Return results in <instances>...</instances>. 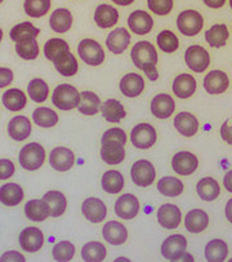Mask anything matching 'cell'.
Listing matches in <instances>:
<instances>
[{"label": "cell", "instance_id": "1", "mask_svg": "<svg viewBox=\"0 0 232 262\" xmlns=\"http://www.w3.org/2000/svg\"><path fill=\"white\" fill-rule=\"evenodd\" d=\"M130 57H132V61L135 68L145 71L150 80L155 81L159 78V73L156 70L157 52L150 41L135 43L132 52H130Z\"/></svg>", "mask_w": 232, "mask_h": 262}, {"label": "cell", "instance_id": "2", "mask_svg": "<svg viewBox=\"0 0 232 262\" xmlns=\"http://www.w3.org/2000/svg\"><path fill=\"white\" fill-rule=\"evenodd\" d=\"M52 102L57 108L62 111H70L78 107L80 102V93L71 84H61L56 86L52 95Z\"/></svg>", "mask_w": 232, "mask_h": 262}, {"label": "cell", "instance_id": "3", "mask_svg": "<svg viewBox=\"0 0 232 262\" xmlns=\"http://www.w3.org/2000/svg\"><path fill=\"white\" fill-rule=\"evenodd\" d=\"M19 164L26 170H36L44 164L45 150L38 142H31L25 145L19 151Z\"/></svg>", "mask_w": 232, "mask_h": 262}, {"label": "cell", "instance_id": "4", "mask_svg": "<svg viewBox=\"0 0 232 262\" xmlns=\"http://www.w3.org/2000/svg\"><path fill=\"white\" fill-rule=\"evenodd\" d=\"M78 53L81 60L89 66H100L105 61V52L101 44L93 39H83L79 43Z\"/></svg>", "mask_w": 232, "mask_h": 262}, {"label": "cell", "instance_id": "5", "mask_svg": "<svg viewBox=\"0 0 232 262\" xmlns=\"http://www.w3.org/2000/svg\"><path fill=\"white\" fill-rule=\"evenodd\" d=\"M204 26V19L199 12L194 9L182 12L177 18V27L181 34L186 36H195L201 31Z\"/></svg>", "mask_w": 232, "mask_h": 262}, {"label": "cell", "instance_id": "6", "mask_svg": "<svg viewBox=\"0 0 232 262\" xmlns=\"http://www.w3.org/2000/svg\"><path fill=\"white\" fill-rule=\"evenodd\" d=\"M156 137L155 128L147 123L137 124L130 132V141H132L133 146L141 150H146L154 146L156 142Z\"/></svg>", "mask_w": 232, "mask_h": 262}, {"label": "cell", "instance_id": "7", "mask_svg": "<svg viewBox=\"0 0 232 262\" xmlns=\"http://www.w3.org/2000/svg\"><path fill=\"white\" fill-rule=\"evenodd\" d=\"M130 177L133 182L140 187H147L152 185L156 177V170L149 160H138L133 164L132 170H130Z\"/></svg>", "mask_w": 232, "mask_h": 262}, {"label": "cell", "instance_id": "8", "mask_svg": "<svg viewBox=\"0 0 232 262\" xmlns=\"http://www.w3.org/2000/svg\"><path fill=\"white\" fill-rule=\"evenodd\" d=\"M184 61L192 71L200 74L208 69L211 63V57L206 49L202 48L201 46H191L186 49Z\"/></svg>", "mask_w": 232, "mask_h": 262}, {"label": "cell", "instance_id": "9", "mask_svg": "<svg viewBox=\"0 0 232 262\" xmlns=\"http://www.w3.org/2000/svg\"><path fill=\"white\" fill-rule=\"evenodd\" d=\"M187 249V241L181 234L170 235L161 244V254L168 261H179Z\"/></svg>", "mask_w": 232, "mask_h": 262}, {"label": "cell", "instance_id": "10", "mask_svg": "<svg viewBox=\"0 0 232 262\" xmlns=\"http://www.w3.org/2000/svg\"><path fill=\"white\" fill-rule=\"evenodd\" d=\"M18 242L21 249L30 252V253H35L43 247L44 234L38 227H26L19 234Z\"/></svg>", "mask_w": 232, "mask_h": 262}, {"label": "cell", "instance_id": "11", "mask_svg": "<svg viewBox=\"0 0 232 262\" xmlns=\"http://www.w3.org/2000/svg\"><path fill=\"white\" fill-rule=\"evenodd\" d=\"M49 163L53 169L58 170V172H67L74 167L75 155L67 147H54L49 155Z\"/></svg>", "mask_w": 232, "mask_h": 262}, {"label": "cell", "instance_id": "12", "mask_svg": "<svg viewBox=\"0 0 232 262\" xmlns=\"http://www.w3.org/2000/svg\"><path fill=\"white\" fill-rule=\"evenodd\" d=\"M81 212L88 221L93 224H100L106 219L107 208L106 204L97 198H86L81 206Z\"/></svg>", "mask_w": 232, "mask_h": 262}, {"label": "cell", "instance_id": "13", "mask_svg": "<svg viewBox=\"0 0 232 262\" xmlns=\"http://www.w3.org/2000/svg\"><path fill=\"white\" fill-rule=\"evenodd\" d=\"M172 167L179 176H190L199 167V160L192 152L179 151L173 157Z\"/></svg>", "mask_w": 232, "mask_h": 262}, {"label": "cell", "instance_id": "14", "mask_svg": "<svg viewBox=\"0 0 232 262\" xmlns=\"http://www.w3.org/2000/svg\"><path fill=\"white\" fill-rule=\"evenodd\" d=\"M140 212V202L133 194H124L116 200L115 213L123 220H132Z\"/></svg>", "mask_w": 232, "mask_h": 262}, {"label": "cell", "instance_id": "15", "mask_svg": "<svg viewBox=\"0 0 232 262\" xmlns=\"http://www.w3.org/2000/svg\"><path fill=\"white\" fill-rule=\"evenodd\" d=\"M124 143L118 141H102L101 147V158L105 163L110 165L120 164L125 158Z\"/></svg>", "mask_w": 232, "mask_h": 262}, {"label": "cell", "instance_id": "16", "mask_svg": "<svg viewBox=\"0 0 232 262\" xmlns=\"http://www.w3.org/2000/svg\"><path fill=\"white\" fill-rule=\"evenodd\" d=\"M229 85V79L222 70H213L204 78V88L209 95H222Z\"/></svg>", "mask_w": 232, "mask_h": 262}, {"label": "cell", "instance_id": "17", "mask_svg": "<svg viewBox=\"0 0 232 262\" xmlns=\"http://www.w3.org/2000/svg\"><path fill=\"white\" fill-rule=\"evenodd\" d=\"M33 132L30 119L25 115H17L11 119L8 124V135L14 141H25L30 137Z\"/></svg>", "mask_w": 232, "mask_h": 262}, {"label": "cell", "instance_id": "18", "mask_svg": "<svg viewBox=\"0 0 232 262\" xmlns=\"http://www.w3.org/2000/svg\"><path fill=\"white\" fill-rule=\"evenodd\" d=\"M181 211L174 204H164L157 211V221L160 226L167 230L177 229L181 224Z\"/></svg>", "mask_w": 232, "mask_h": 262}, {"label": "cell", "instance_id": "19", "mask_svg": "<svg viewBox=\"0 0 232 262\" xmlns=\"http://www.w3.org/2000/svg\"><path fill=\"white\" fill-rule=\"evenodd\" d=\"M176 108L174 100L167 93L156 95L151 101V113L157 119H168Z\"/></svg>", "mask_w": 232, "mask_h": 262}, {"label": "cell", "instance_id": "20", "mask_svg": "<svg viewBox=\"0 0 232 262\" xmlns=\"http://www.w3.org/2000/svg\"><path fill=\"white\" fill-rule=\"evenodd\" d=\"M102 235L107 243L112 246H122L127 242L128 231L127 227L118 221H110L103 226Z\"/></svg>", "mask_w": 232, "mask_h": 262}, {"label": "cell", "instance_id": "21", "mask_svg": "<svg viewBox=\"0 0 232 262\" xmlns=\"http://www.w3.org/2000/svg\"><path fill=\"white\" fill-rule=\"evenodd\" d=\"M130 44V34L125 30L124 27H118L108 34L106 39V46L113 54L124 53L125 49Z\"/></svg>", "mask_w": 232, "mask_h": 262}, {"label": "cell", "instance_id": "22", "mask_svg": "<svg viewBox=\"0 0 232 262\" xmlns=\"http://www.w3.org/2000/svg\"><path fill=\"white\" fill-rule=\"evenodd\" d=\"M128 25H129L130 30L137 35H146L152 30L154 19L147 12L135 11L128 18Z\"/></svg>", "mask_w": 232, "mask_h": 262}, {"label": "cell", "instance_id": "23", "mask_svg": "<svg viewBox=\"0 0 232 262\" xmlns=\"http://www.w3.org/2000/svg\"><path fill=\"white\" fill-rule=\"evenodd\" d=\"M143 90H145V80L138 74H125L120 80V91L127 97H138L143 92Z\"/></svg>", "mask_w": 232, "mask_h": 262}, {"label": "cell", "instance_id": "24", "mask_svg": "<svg viewBox=\"0 0 232 262\" xmlns=\"http://www.w3.org/2000/svg\"><path fill=\"white\" fill-rule=\"evenodd\" d=\"M173 92L178 98H190L196 92V80L190 74H181L173 81Z\"/></svg>", "mask_w": 232, "mask_h": 262}, {"label": "cell", "instance_id": "25", "mask_svg": "<svg viewBox=\"0 0 232 262\" xmlns=\"http://www.w3.org/2000/svg\"><path fill=\"white\" fill-rule=\"evenodd\" d=\"M174 127L184 137H192L199 130V122H197L196 116L192 115L191 113L182 111L178 115H176Z\"/></svg>", "mask_w": 232, "mask_h": 262}, {"label": "cell", "instance_id": "26", "mask_svg": "<svg viewBox=\"0 0 232 262\" xmlns=\"http://www.w3.org/2000/svg\"><path fill=\"white\" fill-rule=\"evenodd\" d=\"M49 25L52 30L57 34H65L73 26V14L68 9L58 8L52 13L49 18Z\"/></svg>", "mask_w": 232, "mask_h": 262}, {"label": "cell", "instance_id": "27", "mask_svg": "<svg viewBox=\"0 0 232 262\" xmlns=\"http://www.w3.org/2000/svg\"><path fill=\"white\" fill-rule=\"evenodd\" d=\"M209 225V217L202 209H192L186 214L184 227L191 234H199L204 231Z\"/></svg>", "mask_w": 232, "mask_h": 262}, {"label": "cell", "instance_id": "28", "mask_svg": "<svg viewBox=\"0 0 232 262\" xmlns=\"http://www.w3.org/2000/svg\"><path fill=\"white\" fill-rule=\"evenodd\" d=\"M119 21V12L108 4H101L95 12V22L101 29H110Z\"/></svg>", "mask_w": 232, "mask_h": 262}, {"label": "cell", "instance_id": "29", "mask_svg": "<svg viewBox=\"0 0 232 262\" xmlns=\"http://www.w3.org/2000/svg\"><path fill=\"white\" fill-rule=\"evenodd\" d=\"M24 200V190L18 184H6L0 187V203L6 207H16Z\"/></svg>", "mask_w": 232, "mask_h": 262}, {"label": "cell", "instance_id": "30", "mask_svg": "<svg viewBox=\"0 0 232 262\" xmlns=\"http://www.w3.org/2000/svg\"><path fill=\"white\" fill-rule=\"evenodd\" d=\"M43 200L49 208V216L60 217L65 213L66 207H67V200L66 196L61 191H48L43 196Z\"/></svg>", "mask_w": 232, "mask_h": 262}, {"label": "cell", "instance_id": "31", "mask_svg": "<svg viewBox=\"0 0 232 262\" xmlns=\"http://www.w3.org/2000/svg\"><path fill=\"white\" fill-rule=\"evenodd\" d=\"M101 111H102L103 118L108 123L122 122L125 115H127L124 106L120 103V101L115 100V98H110V100L105 101L103 105H101Z\"/></svg>", "mask_w": 232, "mask_h": 262}, {"label": "cell", "instance_id": "32", "mask_svg": "<svg viewBox=\"0 0 232 262\" xmlns=\"http://www.w3.org/2000/svg\"><path fill=\"white\" fill-rule=\"evenodd\" d=\"M25 214L31 221L43 222L49 217V208L43 199H33L26 203Z\"/></svg>", "mask_w": 232, "mask_h": 262}, {"label": "cell", "instance_id": "33", "mask_svg": "<svg viewBox=\"0 0 232 262\" xmlns=\"http://www.w3.org/2000/svg\"><path fill=\"white\" fill-rule=\"evenodd\" d=\"M70 52V47L66 43L65 40L58 38L49 39L48 41L44 46V54L48 58L49 61H52L53 63H56L57 61L62 58L65 54H67Z\"/></svg>", "mask_w": 232, "mask_h": 262}, {"label": "cell", "instance_id": "34", "mask_svg": "<svg viewBox=\"0 0 232 262\" xmlns=\"http://www.w3.org/2000/svg\"><path fill=\"white\" fill-rule=\"evenodd\" d=\"M2 101H3V105L7 110L12 111V113H17V111H21L26 106L27 97L21 90L12 88V90L4 92Z\"/></svg>", "mask_w": 232, "mask_h": 262}, {"label": "cell", "instance_id": "35", "mask_svg": "<svg viewBox=\"0 0 232 262\" xmlns=\"http://www.w3.org/2000/svg\"><path fill=\"white\" fill-rule=\"evenodd\" d=\"M197 195L205 202H213L219 196L221 192V187H219L218 182L212 177H205V179L200 180L197 182L196 186Z\"/></svg>", "mask_w": 232, "mask_h": 262}, {"label": "cell", "instance_id": "36", "mask_svg": "<svg viewBox=\"0 0 232 262\" xmlns=\"http://www.w3.org/2000/svg\"><path fill=\"white\" fill-rule=\"evenodd\" d=\"M78 108L83 115H96L101 108L100 97L90 91H84L80 93V102H79Z\"/></svg>", "mask_w": 232, "mask_h": 262}, {"label": "cell", "instance_id": "37", "mask_svg": "<svg viewBox=\"0 0 232 262\" xmlns=\"http://www.w3.org/2000/svg\"><path fill=\"white\" fill-rule=\"evenodd\" d=\"M39 34H40V30L31 22H21L12 29L9 36L14 43H18V41L29 40V39H36Z\"/></svg>", "mask_w": 232, "mask_h": 262}, {"label": "cell", "instance_id": "38", "mask_svg": "<svg viewBox=\"0 0 232 262\" xmlns=\"http://www.w3.org/2000/svg\"><path fill=\"white\" fill-rule=\"evenodd\" d=\"M229 33L228 29L224 24L214 25L205 33V40L213 48H221L226 46L227 39H228Z\"/></svg>", "mask_w": 232, "mask_h": 262}, {"label": "cell", "instance_id": "39", "mask_svg": "<svg viewBox=\"0 0 232 262\" xmlns=\"http://www.w3.org/2000/svg\"><path fill=\"white\" fill-rule=\"evenodd\" d=\"M124 187V177L119 170H107L103 173L102 189L108 194H118Z\"/></svg>", "mask_w": 232, "mask_h": 262}, {"label": "cell", "instance_id": "40", "mask_svg": "<svg viewBox=\"0 0 232 262\" xmlns=\"http://www.w3.org/2000/svg\"><path fill=\"white\" fill-rule=\"evenodd\" d=\"M228 247L221 239H213L205 247V258L209 262H222L227 258Z\"/></svg>", "mask_w": 232, "mask_h": 262}, {"label": "cell", "instance_id": "41", "mask_svg": "<svg viewBox=\"0 0 232 262\" xmlns=\"http://www.w3.org/2000/svg\"><path fill=\"white\" fill-rule=\"evenodd\" d=\"M157 190L160 194L168 198H176L182 194L183 191V184L181 180L176 179V177H163L157 184Z\"/></svg>", "mask_w": 232, "mask_h": 262}, {"label": "cell", "instance_id": "42", "mask_svg": "<svg viewBox=\"0 0 232 262\" xmlns=\"http://www.w3.org/2000/svg\"><path fill=\"white\" fill-rule=\"evenodd\" d=\"M33 120L41 128H52L58 123V115L49 107H38L33 113Z\"/></svg>", "mask_w": 232, "mask_h": 262}, {"label": "cell", "instance_id": "43", "mask_svg": "<svg viewBox=\"0 0 232 262\" xmlns=\"http://www.w3.org/2000/svg\"><path fill=\"white\" fill-rule=\"evenodd\" d=\"M27 95L34 102L41 103L48 98L49 86L43 79L35 78L29 83L27 85Z\"/></svg>", "mask_w": 232, "mask_h": 262}, {"label": "cell", "instance_id": "44", "mask_svg": "<svg viewBox=\"0 0 232 262\" xmlns=\"http://www.w3.org/2000/svg\"><path fill=\"white\" fill-rule=\"evenodd\" d=\"M81 257L85 262H102L106 258V248L100 242H89L81 249Z\"/></svg>", "mask_w": 232, "mask_h": 262}, {"label": "cell", "instance_id": "45", "mask_svg": "<svg viewBox=\"0 0 232 262\" xmlns=\"http://www.w3.org/2000/svg\"><path fill=\"white\" fill-rule=\"evenodd\" d=\"M25 12L33 18L45 16L51 9V0H25Z\"/></svg>", "mask_w": 232, "mask_h": 262}, {"label": "cell", "instance_id": "46", "mask_svg": "<svg viewBox=\"0 0 232 262\" xmlns=\"http://www.w3.org/2000/svg\"><path fill=\"white\" fill-rule=\"evenodd\" d=\"M16 52L22 60H35L39 56V44L36 39L18 41V43H16Z\"/></svg>", "mask_w": 232, "mask_h": 262}, {"label": "cell", "instance_id": "47", "mask_svg": "<svg viewBox=\"0 0 232 262\" xmlns=\"http://www.w3.org/2000/svg\"><path fill=\"white\" fill-rule=\"evenodd\" d=\"M56 70L63 76H74L76 73H78V61H76L75 56L73 53L68 52L67 54L60 58L56 63H53Z\"/></svg>", "mask_w": 232, "mask_h": 262}, {"label": "cell", "instance_id": "48", "mask_svg": "<svg viewBox=\"0 0 232 262\" xmlns=\"http://www.w3.org/2000/svg\"><path fill=\"white\" fill-rule=\"evenodd\" d=\"M53 258L57 262H68L75 256V246L67 241L57 243L53 248Z\"/></svg>", "mask_w": 232, "mask_h": 262}, {"label": "cell", "instance_id": "49", "mask_svg": "<svg viewBox=\"0 0 232 262\" xmlns=\"http://www.w3.org/2000/svg\"><path fill=\"white\" fill-rule=\"evenodd\" d=\"M157 46L165 53H173L176 52L179 47L178 38L176 36V34L172 33L170 30H164L157 35Z\"/></svg>", "mask_w": 232, "mask_h": 262}, {"label": "cell", "instance_id": "50", "mask_svg": "<svg viewBox=\"0 0 232 262\" xmlns=\"http://www.w3.org/2000/svg\"><path fill=\"white\" fill-rule=\"evenodd\" d=\"M149 8L159 16H167L172 12L173 0H147Z\"/></svg>", "mask_w": 232, "mask_h": 262}, {"label": "cell", "instance_id": "51", "mask_svg": "<svg viewBox=\"0 0 232 262\" xmlns=\"http://www.w3.org/2000/svg\"><path fill=\"white\" fill-rule=\"evenodd\" d=\"M102 141H118V142L127 143V135L122 128H111V129L106 130L102 136Z\"/></svg>", "mask_w": 232, "mask_h": 262}, {"label": "cell", "instance_id": "52", "mask_svg": "<svg viewBox=\"0 0 232 262\" xmlns=\"http://www.w3.org/2000/svg\"><path fill=\"white\" fill-rule=\"evenodd\" d=\"M13 162L9 159H0V180H8L14 174Z\"/></svg>", "mask_w": 232, "mask_h": 262}, {"label": "cell", "instance_id": "53", "mask_svg": "<svg viewBox=\"0 0 232 262\" xmlns=\"http://www.w3.org/2000/svg\"><path fill=\"white\" fill-rule=\"evenodd\" d=\"M13 81V71L8 68H0V88H6Z\"/></svg>", "mask_w": 232, "mask_h": 262}, {"label": "cell", "instance_id": "54", "mask_svg": "<svg viewBox=\"0 0 232 262\" xmlns=\"http://www.w3.org/2000/svg\"><path fill=\"white\" fill-rule=\"evenodd\" d=\"M221 136L223 141H226L228 145H232V118L227 119L221 127Z\"/></svg>", "mask_w": 232, "mask_h": 262}, {"label": "cell", "instance_id": "55", "mask_svg": "<svg viewBox=\"0 0 232 262\" xmlns=\"http://www.w3.org/2000/svg\"><path fill=\"white\" fill-rule=\"evenodd\" d=\"M8 261H17V262H25L26 258H25L24 254H21L17 251H9L6 252L3 256L0 257V262H8Z\"/></svg>", "mask_w": 232, "mask_h": 262}, {"label": "cell", "instance_id": "56", "mask_svg": "<svg viewBox=\"0 0 232 262\" xmlns=\"http://www.w3.org/2000/svg\"><path fill=\"white\" fill-rule=\"evenodd\" d=\"M204 3H205L208 7H211V8L217 9L223 7L224 3H226V0H204Z\"/></svg>", "mask_w": 232, "mask_h": 262}, {"label": "cell", "instance_id": "57", "mask_svg": "<svg viewBox=\"0 0 232 262\" xmlns=\"http://www.w3.org/2000/svg\"><path fill=\"white\" fill-rule=\"evenodd\" d=\"M223 185L228 192H232V170L226 173V176L223 179Z\"/></svg>", "mask_w": 232, "mask_h": 262}, {"label": "cell", "instance_id": "58", "mask_svg": "<svg viewBox=\"0 0 232 262\" xmlns=\"http://www.w3.org/2000/svg\"><path fill=\"white\" fill-rule=\"evenodd\" d=\"M224 213H226L227 220H228V221L232 224V198L228 200V202H227L226 209H224Z\"/></svg>", "mask_w": 232, "mask_h": 262}, {"label": "cell", "instance_id": "59", "mask_svg": "<svg viewBox=\"0 0 232 262\" xmlns=\"http://www.w3.org/2000/svg\"><path fill=\"white\" fill-rule=\"evenodd\" d=\"M113 3H116L118 4V6H130V4L133 3V2H134V0H112Z\"/></svg>", "mask_w": 232, "mask_h": 262}, {"label": "cell", "instance_id": "60", "mask_svg": "<svg viewBox=\"0 0 232 262\" xmlns=\"http://www.w3.org/2000/svg\"><path fill=\"white\" fill-rule=\"evenodd\" d=\"M2 39H3V30L0 29V41H2Z\"/></svg>", "mask_w": 232, "mask_h": 262}, {"label": "cell", "instance_id": "61", "mask_svg": "<svg viewBox=\"0 0 232 262\" xmlns=\"http://www.w3.org/2000/svg\"><path fill=\"white\" fill-rule=\"evenodd\" d=\"M229 6H231V9H232V0H229Z\"/></svg>", "mask_w": 232, "mask_h": 262}, {"label": "cell", "instance_id": "62", "mask_svg": "<svg viewBox=\"0 0 232 262\" xmlns=\"http://www.w3.org/2000/svg\"><path fill=\"white\" fill-rule=\"evenodd\" d=\"M2 2H3V0H0V3H2Z\"/></svg>", "mask_w": 232, "mask_h": 262}]
</instances>
